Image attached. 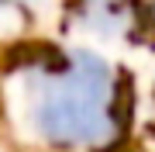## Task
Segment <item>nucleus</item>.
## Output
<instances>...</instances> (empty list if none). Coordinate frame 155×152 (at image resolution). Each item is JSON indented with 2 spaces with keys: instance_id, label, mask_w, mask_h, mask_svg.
Listing matches in <instances>:
<instances>
[{
  "instance_id": "obj_1",
  "label": "nucleus",
  "mask_w": 155,
  "mask_h": 152,
  "mask_svg": "<svg viewBox=\"0 0 155 152\" xmlns=\"http://www.w3.org/2000/svg\"><path fill=\"white\" fill-rule=\"evenodd\" d=\"M45 124L55 138H97L107 121V90L93 73H72L48 86Z\"/></svg>"
}]
</instances>
